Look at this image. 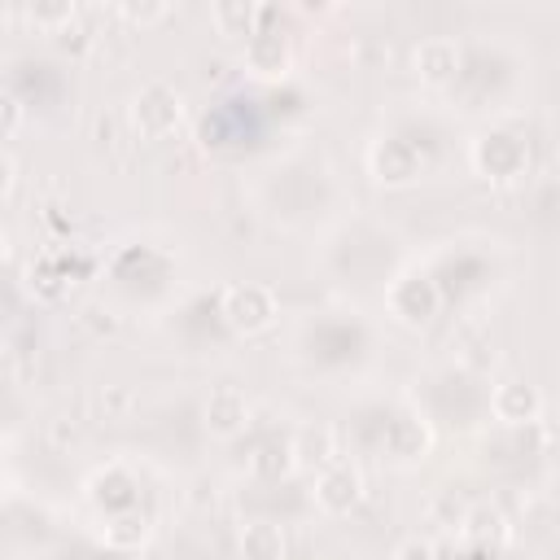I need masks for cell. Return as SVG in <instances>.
<instances>
[{
	"label": "cell",
	"instance_id": "obj_1",
	"mask_svg": "<svg viewBox=\"0 0 560 560\" xmlns=\"http://www.w3.org/2000/svg\"><path fill=\"white\" fill-rule=\"evenodd\" d=\"M179 118H184V96H179L166 79H149V83L136 92V101H131V122H136V131L149 136V140L171 136V131L179 127Z\"/></svg>",
	"mask_w": 560,
	"mask_h": 560
},
{
	"label": "cell",
	"instance_id": "obj_2",
	"mask_svg": "<svg viewBox=\"0 0 560 560\" xmlns=\"http://www.w3.org/2000/svg\"><path fill=\"white\" fill-rule=\"evenodd\" d=\"M223 315L236 332H262L276 319V298L267 284H232L223 293Z\"/></svg>",
	"mask_w": 560,
	"mask_h": 560
},
{
	"label": "cell",
	"instance_id": "obj_3",
	"mask_svg": "<svg viewBox=\"0 0 560 560\" xmlns=\"http://www.w3.org/2000/svg\"><path fill=\"white\" fill-rule=\"evenodd\" d=\"M359 494H363V477H359L354 464L332 459L328 468H319V477H315V503H319L324 512L341 516V512H350V508L359 503Z\"/></svg>",
	"mask_w": 560,
	"mask_h": 560
},
{
	"label": "cell",
	"instance_id": "obj_4",
	"mask_svg": "<svg viewBox=\"0 0 560 560\" xmlns=\"http://www.w3.org/2000/svg\"><path fill=\"white\" fill-rule=\"evenodd\" d=\"M389 311L402 319V324H424L433 311H438V289H433V280H424V276H398L394 280V289H389Z\"/></svg>",
	"mask_w": 560,
	"mask_h": 560
},
{
	"label": "cell",
	"instance_id": "obj_5",
	"mask_svg": "<svg viewBox=\"0 0 560 560\" xmlns=\"http://www.w3.org/2000/svg\"><path fill=\"white\" fill-rule=\"evenodd\" d=\"M245 70L254 79H280L289 70V44L280 31H254L245 39Z\"/></svg>",
	"mask_w": 560,
	"mask_h": 560
},
{
	"label": "cell",
	"instance_id": "obj_6",
	"mask_svg": "<svg viewBox=\"0 0 560 560\" xmlns=\"http://www.w3.org/2000/svg\"><path fill=\"white\" fill-rule=\"evenodd\" d=\"M455 70H459V44L455 39H446V35L420 39V48H416V74L424 83H446V79H455Z\"/></svg>",
	"mask_w": 560,
	"mask_h": 560
},
{
	"label": "cell",
	"instance_id": "obj_7",
	"mask_svg": "<svg viewBox=\"0 0 560 560\" xmlns=\"http://www.w3.org/2000/svg\"><path fill=\"white\" fill-rule=\"evenodd\" d=\"M490 411H494L503 424H525V420H534V416L542 411V398H538V389L525 385V381H503V385L490 394Z\"/></svg>",
	"mask_w": 560,
	"mask_h": 560
},
{
	"label": "cell",
	"instance_id": "obj_8",
	"mask_svg": "<svg viewBox=\"0 0 560 560\" xmlns=\"http://www.w3.org/2000/svg\"><path fill=\"white\" fill-rule=\"evenodd\" d=\"M245 416H249V402H245V394H241L236 385H219V389L206 398V424H210V433H219V438L241 433Z\"/></svg>",
	"mask_w": 560,
	"mask_h": 560
},
{
	"label": "cell",
	"instance_id": "obj_9",
	"mask_svg": "<svg viewBox=\"0 0 560 560\" xmlns=\"http://www.w3.org/2000/svg\"><path fill=\"white\" fill-rule=\"evenodd\" d=\"M372 171H376L381 184H407V179H416V153H411V144H402V140L376 144L372 149Z\"/></svg>",
	"mask_w": 560,
	"mask_h": 560
},
{
	"label": "cell",
	"instance_id": "obj_10",
	"mask_svg": "<svg viewBox=\"0 0 560 560\" xmlns=\"http://www.w3.org/2000/svg\"><path fill=\"white\" fill-rule=\"evenodd\" d=\"M267 18V9H258V4H245V0H236V4H214L210 9V22L219 26V35H254V31H262L258 22Z\"/></svg>",
	"mask_w": 560,
	"mask_h": 560
},
{
	"label": "cell",
	"instance_id": "obj_11",
	"mask_svg": "<svg viewBox=\"0 0 560 560\" xmlns=\"http://www.w3.org/2000/svg\"><path fill=\"white\" fill-rule=\"evenodd\" d=\"M280 551H284V538H280L276 525L249 521V525L241 529V556H245V560H280Z\"/></svg>",
	"mask_w": 560,
	"mask_h": 560
},
{
	"label": "cell",
	"instance_id": "obj_12",
	"mask_svg": "<svg viewBox=\"0 0 560 560\" xmlns=\"http://www.w3.org/2000/svg\"><path fill=\"white\" fill-rule=\"evenodd\" d=\"M293 455L302 459V464H332V429H324V424H306V429H298V438H293Z\"/></svg>",
	"mask_w": 560,
	"mask_h": 560
},
{
	"label": "cell",
	"instance_id": "obj_13",
	"mask_svg": "<svg viewBox=\"0 0 560 560\" xmlns=\"http://www.w3.org/2000/svg\"><path fill=\"white\" fill-rule=\"evenodd\" d=\"M171 13V4H118V18H127V22H136V26H153V22H162Z\"/></svg>",
	"mask_w": 560,
	"mask_h": 560
},
{
	"label": "cell",
	"instance_id": "obj_14",
	"mask_svg": "<svg viewBox=\"0 0 560 560\" xmlns=\"http://www.w3.org/2000/svg\"><path fill=\"white\" fill-rule=\"evenodd\" d=\"M26 18H31V22H44V26L70 22V18H74V4H26Z\"/></svg>",
	"mask_w": 560,
	"mask_h": 560
},
{
	"label": "cell",
	"instance_id": "obj_15",
	"mask_svg": "<svg viewBox=\"0 0 560 560\" xmlns=\"http://www.w3.org/2000/svg\"><path fill=\"white\" fill-rule=\"evenodd\" d=\"M394 560H438V551H433L429 542H420V538H411V542H402V547L394 551Z\"/></svg>",
	"mask_w": 560,
	"mask_h": 560
}]
</instances>
